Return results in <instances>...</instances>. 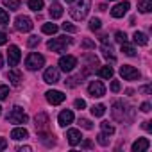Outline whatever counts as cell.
Segmentation results:
<instances>
[{
  "label": "cell",
  "instance_id": "cell-1",
  "mask_svg": "<svg viewBox=\"0 0 152 152\" xmlns=\"http://www.w3.org/2000/svg\"><path fill=\"white\" fill-rule=\"evenodd\" d=\"M90 9H91V0H77V2L70 7V15H72L73 20L79 22V20H84L88 16Z\"/></svg>",
  "mask_w": 152,
  "mask_h": 152
},
{
  "label": "cell",
  "instance_id": "cell-2",
  "mask_svg": "<svg viewBox=\"0 0 152 152\" xmlns=\"http://www.w3.org/2000/svg\"><path fill=\"white\" fill-rule=\"evenodd\" d=\"M70 43H72V38L61 36V38L50 39V41L47 43V47H48V50H52V52H63V50L66 48V45H70Z\"/></svg>",
  "mask_w": 152,
  "mask_h": 152
},
{
  "label": "cell",
  "instance_id": "cell-3",
  "mask_svg": "<svg viewBox=\"0 0 152 152\" xmlns=\"http://www.w3.org/2000/svg\"><path fill=\"white\" fill-rule=\"evenodd\" d=\"M45 64V57L41 56V54H36V52H32V54H29L27 56V59H25V66L29 68V70H39L41 66Z\"/></svg>",
  "mask_w": 152,
  "mask_h": 152
},
{
  "label": "cell",
  "instance_id": "cell-4",
  "mask_svg": "<svg viewBox=\"0 0 152 152\" xmlns=\"http://www.w3.org/2000/svg\"><path fill=\"white\" fill-rule=\"evenodd\" d=\"M29 120V116L23 113V109L22 107H18V106H15L13 109H11V113L7 115V122H11V124H25Z\"/></svg>",
  "mask_w": 152,
  "mask_h": 152
},
{
  "label": "cell",
  "instance_id": "cell-5",
  "mask_svg": "<svg viewBox=\"0 0 152 152\" xmlns=\"http://www.w3.org/2000/svg\"><path fill=\"white\" fill-rule=\"evenodd\" d=\"M120 75H122L125 81H136V79H140V72L134 66H131V64L120 66Z\"/></svg>",
  "mask_w": 152,
  "mask_h": 152
},
{
  "label": "cell",
  "instance_id": "cell-6",
  "mask_svg": "<svg viewBox=\"0 0 152 152\" xmlns=\"http://www.w3.org/2000/svg\"><path fill=\"white\" fill-rule=\"evenodd\" d=\"M15 27H16V31H20V32H29V31H32L34 23H32V20H31L29 16H18V18L15 20Z\"/></svg>",
  "mask_w": 152,
  "mask_h": 152
},
{
  "label": "cell",
  "instance_id": "cell-7",
  "mask_svg": "<svg viewBox=\"0 0 152 152\" xmlns=\"http://www.w3.org/2000/svg\"><path fill=\"white\" fill-rule=\"evenodd\" d=\"M88 93H90L91 97L100 99V97L106 95V86H104L100 81H93V83H90V86H88Z\"/></svg>",
  "mask_w": 152,
  "mask_h": 152
},
{
  "label": "cell",
  "instance_id": "cell-8",
  "mask_svg": "<svg viewBox=\"0 0 152 152\" xmlns=\"http://www.w3.org/2000/svg\"><path fill=\"white\" fill-rule=\"evenodd\" d=\"M75 66H77V59H75L73 56H63L59 59V68L63 72H72Z\"/></svg>",
  "mask_w": 152,
  "mask_h": 152
},
{
  "label": "cell",
  "instance_id": "cell-9",
  "mask_svg": "<svg viewBox=\"0 0 152 152\" xmlns=\"http://www.w3.org/2000/svg\"><path fill=\"white\" fill-rule=\"evenodd\" d=\"M22 59V52L16 45H11L9 50H7V61H9V66H16Z\"/></svg>",
  "mask_w": 152,
  "mask_h": 152
},
{
  "label": "cell",
  "instance_id": "cell-10",
  "mask_svg": "<svg viewBox=\"0 0 152 152\" xmlns=\"http://www.w3.org/2000/svg\"><path fill=\"white\" fill-rule=\"evenodd\" d=\"M45 97H47V100H48L52 106H57V104H61V102L66 99V95H64L63 91H57V90H50V91H47Z\"/></svg>",
  "mask_w": 152,
  "mask_h": 152
},
{
  "label": "cell",
  "instance_id": "cell-11",
  "mask_svg": "<svg viewBox=\"0 0 152 152\" xmlns=\"http://www.w3.org/2000/svg\"><path fill=\"white\" fill-rule=\"evenodd\" d=\"M43 81H45V83H48V84H56V83L59 81V70H57V68H54V66L47 68V70H45V73H43Z\"/></svg>",
  "mask_w": 152,
  "mask_h": 152
},
{
  "label": "cell",
  "instance_id": "cell-12",
  "mask_svg": "<svg viewBox=\"0 0 152 152\" xmlns=\"http://www.w3.org/2000/svg\"><path fill=\"white\" fill-rule=\"evenodd\" d=\"M129 7H131V4L127 2V0H124V2L116 4V6L111 9V16H113V18H122V16L129 11Z\"/></svg>",
  "mask_w": 152,
  "mask_h": 152
},
{
  "label": "cell",
  "instance_id": "cell-13",
  "mask_svg": "<svg viewBox=\"0 0 152 152\" xmlns=\"http://www.w3.org/2000/svg\"><path fill=\"white\" fill-rule=\"evenodd\" d=\"M57 122H59V125H61V127H66V125H70V124L73 122V113H72L70 109H64V111H61V113H59V116H57Z\"/></svg>",
  "mask_w": 152,
  "mask_h": 152
},
{
  "label": "cell",
  "instance_id": "cell-14",
  "mask_svg": "<svg viewBox=\"0 0 152 152\" xmlns=\"http://www.w3.org/2000/svg\"><path fill=\"white\" fill-rule=\"evenodd\" d=\"M148 147H150V141H148L147 138H138V140L132 143V152H145Z\"/></svg>",
  "mask_w": 152,
  "mask_h": 152
},
{
  "label": "cell",
  "instance_id": "cell-15",
  "mask_svg": "<svg viewBox=\"0 0 152 152\" xmlns=\"http://www.w3.org/2000/svg\"><path fill=\"white\" fill-rule=\"evenodd\" d=\"M66 138H68V143H70V145H79L81 140H83V136H81V132H79L77 129H70V131L66 132Z\"/></svg>",
  "mask_w": 152,
  "mask_h": 152
},
{
  "label": "cell",
  "instance_id": "cell-16",
  "mask_svg": "<svg viewBox=\"0 0 152 152\" xmlns=\"http://www.w3.org/2000/svg\"><path fill=\"white\" fill-rule=\"evenodd\" d=\"M47 127H48V116H47L45 113L36 115V129L41 132V131H45Z\"/></svg>",
  "mask_w": 152,
  "mask_h": 152
},
{
  "label": "cell",
  "instance_id": "cell-17",
  "mask_svg": "<svg viewBox=\"0 0 152 152\" xmlns=\"http://www.w3.org/2000/svg\"><path fill=\"white\" fill-rule=\"evenodd\" d=\"M9 81H11V84L13 86H20V83H22V73H20V70H16V68H13L11 72H9Z\"/></svg>",
  "mask_w": 152,
  "mask_h": 152
},
{
  "label": "cell",
  "instance_id": "cell-18",
  "mask_svg": "<svg viewBox=\"0 0 152 152\" xmlns=\"http://www.w3.org/2000/svg\"><path fill=\"white\" fill-rule=\"evenodd\" d=\"M11 138L13 140H25V138H29V132L23 127H16V129L11 131Z\"/></svg>",
  "mask_w": 152,
  "mask_h": 152
},
{
  "label": "cell",
  "instance_id": "cell-19",
  "mask_svg": "<svg viewBox=\"0 0 152 152\" xmlns=\"http://www.w3.org/2000/svg\"><path fill=\"white\" fill-rule=\"evenodd\" d=\"M50 16H52L54 20L63 16V7H61V4H57V2H52V6H50Z\"/></svg>",
  "mask_w": 152,
  "mask_h": 152
},
{
  "label": "cell",
  "instance_id": "cell-20",
  "mask_svg": "<svg viewBox=\"0 0 152 152\" xmlns=\"http://www.w3.org/2000/svg\"><path fill=\"white\" fill-rule=\"evenodd\" d=\"M138 9L141 13H150L152 11V0H138Z\"/></svg>",
  "mask_w": 152,
  "mask_h": 152
},
{
  "label": "cell",
  "instance_id": "cell-21",
  "mask_svg": "<svg viewBox=\"0 0 152 152\" xmlns=\"http://www.w3.org/2000/svg\"><path fill=\"white\" fill-rule=\"evenodd\" d=\"M132 38H134V43H138V45H141V47H145V45L148 43V38H147L145 32H138V31H136Z\"/></svg>",
  "mask_w": 152,
  "mask_h": 152
},
{
  "label": "cell",
  "instance_id": "cell-22",
  "mask_svg": "<svg viewBox=\"0 0 152 152\" xmlns=\"http://www.w3.org/2000/svg\"><path fill=\"white\" fill-rule=\"evenodd\" d=\"M99 75L102 79H111L113 77V68L111 66H102L100 70H99Z\"/></svg>",
  "mask_w": 152,
  "mask_h": 152
},
{
  "label": "cell",
  "instance_id": "cell-23",
  "mask_svg": "<svg viewBox=\"0 0 152 152\" xmlns=\"http://www.w3.org/2000/svg\"><path fill=\"white\" fill-rule=\"evenodd\" d=\"M4 6L9 11H16V9H20V0H4Z\"/></svg>",
  "mask_w": 152,
  "mask_h": 152
},
{
  "label": "cell",
  "instance_id": "cell-24",
  "mask_svg": "<svg viewBox=\"0 0 152 152\" xmlns=\"http://www.w3.org/2000/svg\"><path fill=\"white\" fill-rule=\"evenodd\" d=\"M104 113H106V106L104 104H97V106L91 107V115L93 116H102Z\"/></svg>",
  "mask_w": 152,
  "mask_h": 152
},
{
  "label": "cell",
  "instance_id": "cell-25",
  "mask_svg": "<svg viewBox=\"0 0 152 152\" xmlns=\"http://www.w3.org/2000/svg\"><path fill=\"white\" fill-rule=\"evenodd\" d=\"M41 31H43L45 34H56V32H57V25H56V23H45V25L41 27Z\"/></svg>",
  "mask_w": 152,
  "mask_h": 152
},
{
  "label": "cell",
  "instance_id": "cell-26",
  "mask_svg": "<svg viewBox=\"0 0 152 152\" xmlns=\"http://www.w3.org/2000/svg\"><path fill=\"white\" fill-rule=\"evenodd\" d=\"M120 45H122V52H124L125 56H134V54H136L134 47H132V45H129L127 41H125V43H120Z\"/></svg>",
  "mask_w": 152,
  "mask_h": 152
},
{
  "label": "cell",
  "instance_id": "cell-27",
  "mask_svg": "<svg viewBox=\"0 0 152 152\" xmlns=\"http://www.w3.org/2000/svg\"><path fill=\"white\" fill-rule=\"evenodd\" d=\"M29 7L32 11H41L43 9V0H29Z\"/></svg>",
  "mask_w": 152,
  "mask_h": 152
},
{
  "label": "cell",
  "instance_id": "cell-28",
  "mask_svg": "<svg viewBox=\"0 0 152 152\" xmlns=\"http://www.w3.org/2000/svg\"><path fill=\"white\" fill-rule=\"evenodd\" d=\"M100 129H102V132H106V134H109V136L115 134V127H113L109 122H102V124H100Z\"/></svg>",
  "mask_w": 152,
  "mask_h": 152
},
{
  "label": "cell",
  "instance_id": "cell-29",
  "mask_svg": "<svg viewBox=\"0 0 152 152\" xmlns=\"http://www.w3.org/2000/svg\"><path fill=\"white\" fill-rule=\"evenodd\" d=\"M97 141L102 145V147H106V145H109V134H106V132H100L99 136H97Z\"/></svg>",
  "mask_w": 152,
  "mask_h": 152
},
{
  "label": "cell",
  "instance_id": "cell-30",
  "mask_svg": "<svg viewBox=\"0 0 152 152\" xmlns=\"http://www.w3.org/2000/svg\"><path fill=\"white\" fill-rule=\"evenodd\" d=\"M100 25H102V22H100L99 18H91V20H90V31H99Z\"/></svg>",
  "mask_w": 152,
  "mask_h": 152
},
{
  "label": "cell",
  "instance_id": "cell-31",
  "mask_svg": "<svg viewBox=\"0 0 152 152\" xmlns=\"http://www.w3.org/2000/svg\"><path fill=\"white\" fill-rule=\"evenodd\" d=\"M7 22H9V15H7V11L0 7V23H2V25H7Z\"/></svg>",
  "mask_w": 152,
  "mask_h": 152
},
{
  "label": "cell",
  "instance_id": "cell-32",
  "mask_svg": "<svg viewBox=\"0 0 152 152\" xmlns=\"http://www.w3.org/2000/svg\"><path fill=\"white\" fill-rule=\"evenodd\" d=\"M115 39H116L118 43H125V41H127V34L122 32V31H118V32L115 34Z\"/></svg>",
  "mask_w": 152,
  "mask_h": 152
},
{
  "label": "cell",
  "instance_id": "cell-33",
  "mask_svg": "<svg viewBox=\"0 0 152 152\" xmlns=\"http://www.w3.org/2000/svg\"><path fill=\"white\" fill-rule=\"evenodd\" d=\"M27 45H29V47H36V45H39V38H38V36H31V38L27 39Z\"/></svg>",
  "mask_w": 152,
  "mask_h": 152
},
{
  "label": "cell",
  "instance_id": "cell-34",
  "mask_svg": "<svg viewBox=\"0 0 152 152\" xmlns=\"http://www.w3.org/2000/svg\"><path fill=\"white\" fill-rule=\"evenodd\" d=\"M63 31H66V32H77V27L72 25V23H63Z\"/></svg>",
  "mask_w": 152,
  "mask_h": 152
},
{
  "label": "cell",
  "instance_id": "cell-35",
  "mask_svg": "<svg viewBox=\"0 0 152 152\" xmlns=\"http://www.w3.org/2000/svg\"><path fill=\"white\" fill-rule=\"evenodd\" d=\"M9 95V88L7 86H0V100H4Z\"/></svg>",
  "mask_w": 152,
  "mask_h": 152
},
{
  "label": "cell",
  "instance_id": "cell-36",
  "mask_svg": "<svg viewBox=\"0 0 152 152\" xmlns=\"http://www.w3.org/2000/svg\"><path fill=\"white\" fill-rule=\"evenodd\" d=\"M79 124H81L84 129H88V131L93 127V125H91V122H90V120H86V118H79Z\"/></svg>",
  "mask_w": 152,
  "mask_h": 152
},
{
  "label": "cell",
  "instance_id": "cell-37",
  "mask_svg": "<svg viewBox=\"0 0 152 152\" xmlns=\"http://www.w3.org/2000/svg\"><path fill=\"white\" fill-rule=\"evenodd\" d=\"M75 107H77V109H84L86 107V102L83 99H77V100H75Z\"/></svg>",
  "mask_w": 152,
  "mask_h": 152
},
{
  "label": "cell",
  "instance_id": "cell-38",
  "mask_svg": "<svg viewBox=\"0 0 152 152\" xmlns=\"http://www.w3.org/2000/svg\"><path fill=\"white\" fill-rule=\"evenodd\" d=\"M111 91H113V93L120 91V83H118V81H113V83H111Z\"/></svg>",
  "mask_w": 152,
  "mask_h": 152
},
{
  "label": "cell",
  "instance_id": "cell-39",
  "mask_svg": "<svg viewBox=\"0 0 152 152\" xmlns=\"http://www.w3.org/2000/svg\"><path fill=\"white\" fill-rule=\"evenodd\" d=\"M140 109H141L143 113H148V111H150V104H148V102H143V104L140 106Z\"/></svg>",
  "mask_w": 152,
  "mask_h": 152
},
{
  "label": "cell",
  "instance_id": "cell-40",
  "mask_svg": "<svg viewBox=\"0 0 152 152\" xmlns=\"http://www.w3.org/2000/svg\"><path fill=\"white\" fill-rule=\"evenodd\" d=\"M6 43H7V34L0 32V45H6Z\"/></svg>",
  "mask_w": 152,
  "mask_h": 152
},
{
  "label": "cell",
  "instance_id": "cell-41",
  "mask_svg": "<svg viewBox=\"0 0 152 152\" xmlns=\"http://www.w3.org/2000/svg\"><path fill=\"white\" fill-rule=\"evenodd\" d=\"M7 147V140L6 138H0V150H4Z\"/></svg>",
  "mask_w": 152,
  "mask_h": 152
},
{
  "label": "cell",
  "instance_id": "cell-42",
  "mask_svg": "<svg viewBox=\"0 0 152 152\" xmlns=\"http://www.w3.org/2000/svg\"><path fill=\"white\" fill-rule=\"evenodd\" d=\"M83 47H84V48H91V47H95V45H93L90 39H84V41H83Z\"/></svg>",
  "mask_w": 152,
  "mask_h": 152
},
{
  "label": "cell",
  "instance_id": "cell-43",
  "mask_svg": "<svg viewBox=\"0 0 152 152\" xmlns=\"http://www.w3.org/2000/svg\"><path fill=\"white\" fill-rule=\"evenodd\" d=\"M140 91H141L143 95H148V93H150L152 90H150V86H143V88H140Z\"/></svg>",
  "mask_w": 152,
  "mask_h": 152
},
{
  "label": "cell",
  "instance_id": "cell-44",
  "mask_svg": "<svg viewBox=\"0 0 152 152\" xmlns=\"http://www.w3.org/2000/svg\"><path fill=\"white\" fill-rule=\"evenodd\" d=\"M31 147H18V152H31Z\"/></svg>",
  "mask_w": 152,
  "mask_h": 152
},
{
  "label": "cell",
  "instance_id": "cell-45",
  "mask_svg": "<svg viewBox=\"0 0 152 152\" xmlns=\"http://www.w3.org/2000/svg\"><path fill=\"white\" fill-rule=\"evenodd\" d=\"M143 129H145V131H152V127H150V122H143Z\"/></svg>",
  "mask_w": 152,
  "mask_h": 152
},
{
  "label": "cell",
  "instance_id": "cell-46",
  "mask_svg": "<svg viewBox=\"0 0 152 152\" xmlns=\"http://www.w3.org/2000/svg\"><path fill=\"white\" fill-rule=\"evenodd\" d=\"M83 147H84V148H90V147H91V141H84Z\"/></svg>",
  "mask_w": 152,
  "mask_h": 152
},
{
  "label": "cell",
  "instance_id": "cell-47",
  "mask_svg": "<svg viewBox=\"0 0 152 152\" xmlns=\"http://www.w3.org/2000/svg\"><path fill=\"white\" fill-rule=\"evenodd\" d=\"M2 64H4V59H2V54H0V68H2Z\"/></svg>",
  "mask_w": 152,
  "mask_h": 152
},
{
  "label": "cell",
  "instance_id": "cell-48",
  "mask_svg": "<svg viewBox=\"0 0 152 152\" xmlns=\"http://www.w3.org/2000/svg\"><path fill=\"white\" fill-rule=\"evenodd\" d=\"M66 2H73V0H66Z\"/></svg>",
  "mask_w": 152,
  "mask_h": 152
},
{
  "label": "cell",
  "instance_id": "cell-49",
  "mask_svg": "<svg viewBox=\"0 0 152 152\" xmlns=\"http://www.w3.org/2000/svg\"><path fill=\"white\" fill-rule=\"evenodd\" d=\"M0 113H2V107H0Z\"/></svg>",
  "mask_w": 152,
  "mask_h": 152
}]
</instances>
